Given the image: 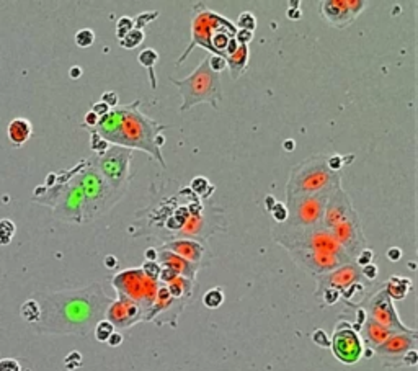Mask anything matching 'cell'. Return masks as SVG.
I'll list each match as a JSON object with an SVG mask.
<instances>
[{"label":"cell","instance_id":"1","mask_svg":"<svg viewBox=\"0 0 418 371\" xmlns=\"http://www.w3.org/2000/svg\"><path fill=\"white\" fill-rule=\"evenodd\" d=\"M31 298L39 306V319L31 326L34 332L79 337H87L93 332L113 303L100 283H92L80 290L39 291Z\"/></svg>","mask_w":418,"mask_h":371},{"label":"cell","instance_id":"2","mask_svg":"<svg viewBox=\"0 0 418 371\" xmlns=\"http://www.w3.org/2000/svg\"><path fill=\"white\" fill-rule=\"evenodd\" d=\"M139 105L141 100H134L131 105L110 110L107 115L98 118L93 131L107 142H113V146L145 150L150 157L159 161L160 166L165 167V161L160 152L164 144V136H160V131H164L165 126L141 113Z\"/></svg>","mask_w":418,"mask_h":371},{"label":"cell","instance_id":"3","mask_svg":"<svg viewBox=\"0 0 418 371\" xmlns=\"http://www.w3.org/2000/svg\"><path fill=\"white\" fill-rule=\"evenodd\" d=\"M87 164L88 166H83L82 162L80 166L69 172L72 182L77 185L83 196V223L103 216L123 196V193L116 191L104 180L92 162L87 161Z\"/></svg>","mask_w":418,"mask_h":371},{"label":"cell","instance_id":"4","mask_svg":"<svg viewBox=\"0 0 418 371\" xmlns=\"http://www.w3.org/2000/svg\"><path fill=\"white\" fill-rule=\"evenodd\" d=\"M273 237L280 245H283L288 252L291 250H314L332 253L348 263H353L350 255L343 250L332 232L320 226L312 228H284L280 226L273 231Z\"/></svg>","mask_w":418,"mask_h":371},{"label":"cell","instance_id":"5","mask_svg":"<svg viewBox=\"0 0 418 371\" xmlns=\"http://www.w3.org/2000/svg\"><path fill=\"white\" fill-rule=\"evenodd\" d=\"M173 85H177L182 95L183 103L180 107V112L185 113L199 103H207L214 110L219 108V101L222 100L221 92V77L219 74L211 71L207 64V56L201 61V64L194 69L185 79H170Z\"/></svg>","mask_w":418,"mask_h":371},{"label":"cell","instance_id":"6","mask_svg":"<svg viewBox=\"0 0 418 371\" xmlns=\"http://www.w3.org/2000/svg\"><path fill=\"white\" fill-rule=\"evenodd\" d=\"M340 172H332L325 155H314L291 170L286 185V196L314 195L340 187Z\"/></svg>","mask_w":418,"mask_h":371},{"label":"cell","instance_id":"7","mask_svg":"<svg viewBox=\"0 0 418 371\" xmlns=\"http://www.w3.org/2000/svg\"><path fill=\"white\" fill-rule=\"evenodd\" d=\"M71 177V174H69ZM33 200L53 208L56 219L64 223H83V196L72 178H58L53 187H38L34 190Z\"/></svg>","mask_w":418,"mask_h":371},{"label":"cell","instance_id":"8","mask_svg":"<svg viewBox=\"0 0 418 371\" xmlns=\"http://www.w3.org/2000/svg\"><path fill=\"white\" fill-rule=\"evenodd\" d=\"M111 285L116 290L118 298H128L134 301L144 309L145 315L154 304L159 290V281L147 278L141 269H128L116 273L111 278Z\"/></svg>","mask_w":418,"mask_h":371},{"label":"cell","instance_id":"9","mask_svg":"<svg viewBox=\"0 0 418 371\" xmlns=\"http://www.w3.org/2000/svg\"><path fill=\"white\" fill-rule=\"evenodd\" d=\"M219 31L237 33V28L231 20H227L226 17H221L216 12L204 9L203 5L194 7V17H193V23H191V41H190L188 49L178 58L177 66H180L188 56H190L191 51L194 49V46H199V47H203V49L211 51V38Z\"/></svg>","mask_w":418,"mask_h":371},{"label":"cell","instance_id":"10","mask_svg":"<svg viewBox=\"0 0 418 371\" xmlns=\"http://www.w3.org/2000/svg\"><path fill=\"white\" fill-rule=\"evenodd\" d=\"M333 190L335 188L314 195L289 196L286 204L288 219L284 223V228H312V226L322 224L325 204L329 201Z\"/></svg>","mask_w":418,"mask_h":371},{"label":"cell","instance_id":"11","mask_svg":"<svg viewBox=\"0 0 418 371\" xmlns=\"http://www.w3.org/2000/svg\"><path fill=\"white\" fill-rule=\"evenodd\" d=\"M132 161V150L120 146L108 147L107 152L95 155L92 161L96 170L103 175L111 187L120 193H124L129 182V169Z\"/></svg>","mask_w":418,"mask_h":371},{"label":"cell","instance_id":"12","mask_svg":"<svg viewBox=\"0 0 418 371\" xmlns=\"http://www.w3.org/2000/svg\"><path fill=\"white\" fill-rule=\"evenodd\" d=\"M332 352L335 358L345 365H354L363 356V340L359 334L354 331V327L346 321H341L335 326L332 340H330Z\"/></svg>","mask_w":418,"mask_h":371},{"label":"cell","instance_id":"13","mask_svg":"<svg viewBox=\"0 0 418 371\" xmlns=\"http://www.w3.org/2000/svg\"><path fill=\"white\" fill-rule=\"evenodd\" d=\"M366 315L369 319H373L378 324L384 326L389 331H392L395 334H405L412 332L415 329H408L399 317V312L394 306V301L389 298V294L382 288L374 296L368 301L366 306Z\"/></svg>","mask_w":418,"mask_h":371},{"label":"cell","instance_id":"14","mask_svg":"<svg viewBox=\"0 0 418 371\" xmlns=\"http://www.w3.org/2000/svg\"><path fill=\"white\" fill-rule=\"evenodd\" d=\"M366 7L368 2L363 0H325L320 4V13L329 25L345 28L358 18Z\"/></svg>","mask_w":418,"mask_h":371},{"label":"cell","instance_id":"15","mask_svg":"<svg viewBox=\"0 0 418 371\" xmlns=\"http://www.w3.org/2000/svg\"><path fill=\"white\" fill-rule=\"evenodd\" d=\"M330 232L337 239V242L343 247V250L350 255L351 260L361 250L366 249V237L356 211L350 218H346L345 221H341L338 226H335Z\"/></svg>","mask_w":418,"mask_h":371},{"label":"cell","instance_id":"16","mask_svg":"<svg viewBox=\"0 0 418 371\" xmlns=\"http://www.w3.org/2000/svg\"><path fill=\"white\" fill-rule=\"evenodd\" d=\"M416 340H418L416 331L405 332V334H394L384 343L376 347L374 353L379 355L384 366H392V368L402 366L403 355L410 352V350L416 348Z\"/></svg>","mask_w":418,"mask_h":371},{"label":"cell","instance_id":"17","mask_svg":"<svg viewBox=\"0 0 418 371\" xmlns=\"http://www.w3.org/2000/svg\"><path fill=\"white\" fill-rule=\"evenodd\" d=\"M317 280V290L316 294L320 296L322 291L329 290H337L340 294H343L346 290H350L351 286L358 285L363 281V275H361V269L354 263H346L338 267L337 270L329 272L325 275H319L316 277Z\"/></svg>","mask_w":418,"mask_h":371},{"label":"cell","instance_id":"18","mask_svg":"<svg viewBox=\"0 0 418 371\" xmlns=\"http://www.w3.org/2000/svg\"><path fill=\"white\" fill-rule=\"evenodd\" d=\"M291 257L292 260L302 267L304 270H307L309 273L316 275H325L329 272L337 270L338 267L346 265L348 262L341 260L332 253H325V252H314V250H291Z\"/></svg>","mask_w":418,"mask_h":371},{"label":"cell","instance_id":"19","mask_svg":"<svg viewBox=\"0 0 418 371\" xmlns=\"http://www.w3.org/2000/svg\"><path fill=\"white\" fill-rule=\"evenodd\" d=\"M145 312L144 309L134 301L128 298H118L110 304L104 314V319L113 324L115 329H128L137 324L139 321H144Z\"/></svg>","mask_w":418,"mask_h":371},{"label":"cell","instance_id":"20","mask_svg":"<svg viewBox=\"0 0 418 371\" xmlns=\"http://www.w3.org/2000/svg\"><path fill=\"white\" fill-rule=\"evenodd\" d=\"M353 213H354V208H353L350 196L346 195V191L341 188V185H340L338 188L332 191L329 201L325 204L324 216H322V226L329 231H332L341 221H345L346 218H350Z\"/></svg>","mask_w":418,"mask_h":371},{"label":"cell","instance_id":"21","mask_svg":"<svg viewBox=\"0 0 418 371\" xmlns=\"http://www.w3.org/2000/svg\"><path fill=\"white\" fill-rule=\"evenodd\" d=\"M157 263L160 267H165V269L173 270L177 275H180V277L193 280V281H194V278H196V273L199 270L198 263H191V262H188V260H185L182 257H178L177 253L169 252V250H162V249L157 250Z\"/></svg>","mask_w":418,"mask_h":371},{"label":"cell","instance_id":"22","mask_svg":"<svg viewBox=\"0 0 418 371\" xmlns=\"http://www.w3.org/2000/svg\"><path fill=\"white\" fill-rule=\"evenodd\" d=\"M162 250H169L177 253L178 257H182L185 260L191 263H201L204 255V245L198 242V240H191V239H173L170 242L164 244L160 247Z\"/></svg>","mask_w":418,"mask_h":371},{"label":"cell","instance_id":"23","mask_svg":"<svg viewBox=\"0 0 418 371\" xmlns=\"http://www.w3.org/2000/svg\"><path fill=\"white\" fill-rule=\"evenodd\" d=\"M395 332L389 331L384 326L378 324V322H374L373 319H369L366 315V319L363 322V339L366 342V347L368 348H376L379 347L381 343H384L391 335H394Z\"/></svg>","mask_w":418,"mask_h":371},{"label":"cell","instance_id":"24","mask_svg":"<svg viewBox=\"0 0 418 371\" xmlns=\"http://www.w3.org/2000/svg\"><path fill=\"white\" fill-rule=\"evenodd\" d=\"M7 134H9V139H10V142L13 144V146L20 147L31 137L33 126L26 118H15V120H12L9 123Z\"/></svg>","mask_w":418,"mask_h":371},{"label":"cell","instance_id":"25","mask_svg":"<svg viewBox=\"0 0 418 371\" xmlns=\"http://www.w3.org/2000/svg\"><path fill=\"white\" fill-rule=\"evenodd\" d=\"M248 59H250V49L248 46H240L237 47V51L231 56L226 58V63L229 67V72H231V79L237 80L243 74V71L248 66Z\"/></svg>","mask_w":418,"mask_h":371},{"label":"cell","instance_id":"26","mask_svg":"<svg viewBox=\"0 0 418 371\" xmlns=\"http://www.w3.org/2000/svg\"><path fill=\"white\" fill-rule=\"evenodd\" d=\"M384 290L389 294V298L392 301H400L408 294V291L412 290V280L410 278H403V277H391L384 285Z\"/></svg>","mask_w":418,"mask_h":371},{"label":"cell","instance_id":"27","mask_svg":"<svg viewBox=\"0 0 418 371\" xmlns=\"http://www.w3.org/2000/svg\"><path fill=\"white\" fill-rule=\"evenodd\" d=\"M137 61H139V64H141V66L147 67L149 77H150V87H152V88H157V80H155L154 66L157 64V61H159V54H157L154 49H152V47H147V49H144V51L139 52Z\"/></svg>","mask_w":418,"mask_h":371},{"label":"cell","instance_id":"28","mask_svg":"<svg viewBox=\"0 0 418 371\" xmlns=\"http://www.w3.org/2000/svg\"><path fill=\"white\" fill-rule=\"evenodd\" d=\"M20 314H22V317L28 322V324H36L38 319H39V306L38 303L34 301L33 298L26 299L25 303L20 307Z\"/></svg>","mask_w":418,"mask_h":371},{"label":"cell","instance_id":"29","mask_svg":"<svg viewBox=\"0 0 418 371\" xmlns=\"http://www.w3.org/2000/svg\"><path fill=\"white\" fill-rule=\"evenodd\" d=\"M145 38V34L142 30H136V28H132L126 36H124L123 39H120V44L124 47V49H134V47H137L139 44L142 43Z\"/></svg>","mask_w":418,"mask_h":371},{"label":"cell","instance_id":"30","mask_svg":"<svg viewBox=\"0 0 418 371\" xmlns=\"http://www.w3.org/2000/svg\"><path fill=\"white\" fill-rule=\"evenodd\" d=\"M222 303H224V293L221 288H213L204 293L203 296V304L209 309H218Z\"/></svg>","mask_w":418,"mask_h":371},{"label":"cell","instance_id":"31","mask_svg":"<svg viewBox=\"0 0 418 371\" xmlns=\"http://www.w3.org/2000/svg\"><path fill=\"white\" fill-rule=\"evenodd\" d=\"M15 231H17L15 223H13L12 219H9V218L0 219V244L2 245L10 244L12 237L15 236Z\"/></svg>","mask_w":418,"mask_h":371},{"label":"cell","instance_id":"32","mask_svg":"<svg viewBox=\"0 0 418 371\" xmlns=\"http://www.w3.org/2000/svg\"><path fill=\"white\" fill-rule=\"evenodd\" d=\"M116 329L113 327L111 322H108L107 319H101L98 324L95 326L93 329V334H95V339L98 342H107L110 339V335L113 334Z\"/></svg>","mask_w":418,"mask_h":371},{"label":"cell","instance_id":"33","mask_svg":"<svg viewBox=\"0 0 418 371\" xmlns=\"http://www.w3.org/2000/svg\"><path fill=\"white\" fill-rule=\"evenodd\" d=\"M237 30H247V31H255L256 28V18L253 13L250 12H242L239 18H237Z\"/></svg>","mask_w":418,"mask_h":371},{"label":"cell","instance_id":"34","mask_svg":"<svg viewBox=\"0 0 418 371\" xmlns=\"http://www.w3.org/2000/svg\"><path fill=\"white\" fill-rule=\"evenodd\" d=\"M93 41H95V33L92 30L83 28V30H79L77 33H75V44H77L79 47H82V49L92 46Z\"/></svg>","mask_w":418,"mask_h":371},{"label":"cell","instance_id":"35","mask_svg":"<svg viewBox=\"0 0 418 371\" xmlns=\"http://www.w3.org/2000/svg\"><path fill=\"white\" fill-rule=\"evenodd\" d=\"M132 28H134V22H132V18L121 17L116 23V36H118V39H123Z\"/></svg>","mask_w":418,"mask_h":371},{"label":"cell","instance_id":"36","mask_svg":"<svg viewBox=\"0 0 418 371\" xmlns=\"http://www.w3.org/2000/svg\"><path fill=\"white\" fill-rule=\"evenodd\" d=\"M90 133H92V142H90V147H92L93 152H96V155H100L103 152H107L108 150V142L101 139V137L96 134L93 129H88Z\"/></svg>","mask_w":418,"mask_h":371},{"label":"cell","instance_id":"37","mask_svg":"<svg viewBox=\"0 0 418 371\" xmlns=\"http://www.w3.org/2000/svg\"><path fill=\"white\" fill-rule=\"evenodd\" d=\"M190 187H191V190H193V193L201 195V196H204V191L213 190V187L209 185V182L206 180L204 177H194Z\"/></svg>","mask_w":418,"mask_h":371},{"label":"cell","instance_id":"38","mask_svg":"<svg viewBox=\"0 0 418 371\" xmlns=\"http://www.w3.org/2000/svg\"><path fill=\"white\" fill-rule=\"evenodd\" d=\"M207 64H209V67H211V71L216 72V74H221L227 67L226 58L216 56V54H209V56H207Z\"/></svg>","mask_w":418,"mask_h":371},{"label":"cell","instance_id":"39","mask_svg":"<svg viewBox=\"0 0 418 371\" xmlns=\"http://www.w3.org/2000/svg\"><path fill=\"white\" fill-rule=\"evenodd\" d=\"M159 17V12H145V13H141V15H137L136 18H132V22H134V28L136 30H142V26L149 25L152 20Z\"/></svg>","mask_w":418,"mask_h":371},{"label":"cell","instance_id":"40","mask_svg":"<svg viewBox=\"0 0 418 371\" xmlns=\"http://www.w3.org/2000/svg\"><path fill=\"white\" fill-rule=\"evenodd\" d=\"M160 269H162V267H160L157 262H147V260H145V263L142 265V272H144V275L147 278H150V280H154V281H159V275H160Z\"/></svg>","mask_w":418,"mask_h":371},{"label":"cell","instance_id":"41","mask_svg":"<svg viewBox=\"0 0 418 371\" xmlns=\"http://www.w3.org/2000/svg\"><path fill=\"white\" fill-rule=\"evenodd\" d=\"M373 258H374V253L371 249H363L356 257H354V265H358L359 269H363V267L373 263Z\"/></svg>","mask_w":418,"mask_h":371},{"label":"cell","instance_id":"42","mask_svg":"<svg viewBox=\"0 0 418 371\" xmlns=\"http://www.w3.org/2000/svg\"><path fill=\"white\" fill-rule=\"evenodd\" d=\"M353 159L354 157H346V159H343L340 155H332V157H327V166H329L332 172H340V169L346 166L348 161H353Z\"/></svg>","mask_w":418,"mask_h":371},{"label":"cell","instance_id":"43","mask_svg":"<svg viewBox=\"0 0 418 371\" xmlns=\"http://www.w3.org/2000/svg\"><path fill=\"white\" fill-rule=\"evenodd\" d=\"M271 213H273V218H275L276 223H280V224H284V223H286V219H288L286 204H283V203H275V206H273V209H271Z\"/></svg>","mask_w":418,"mask_h":371},{"label":"cell","instance_id":"44","mask_svg":"<svg viewBox=\"0 0 418 371\" xmlns=\"http://www.w3.org/2000/svg\"><path fill=\"white\" fill-rule=\"evenodd\" d=\"M64 365L67 369H75V368H79L82 365V355L79 352H71L67 356H66V360H64Z\"/></svg>","mask_w":418,"mask_h":371},{"label":"cell","instance_id":"45","mask_svg":"<svg viewBox=\"0 0 418 371\" xmlns=\"http://www.w3.org/2000/svg\"><path fill=\"white\" fill-rule=\"evenodd\" d=\"M0 371H22V366L15 358H2L0 360Z\"/></svg>","mask_w":418,"mask_h":371},{"label":"cell","instance_id":"46","mask_svg":"<svg viewBox=\"0 0 418 371\" xmlns=\"http://www.w3.org/2000/svg\"><path fill=\"white\" fill-rule=\"evenodd\" d=\"M235 41H237V44H240V46H248L250 41L253 39V33L252 31H247V30H237L235 33Z\"/></svg>","mask_w":418,"mask_h":371},{"label":"cell","instance_id":"47","mask_svg":"<svg viewBox=\"0 0 418 371\" xmlns=\"http://www.w3.org/2000/svg\"><path fill=\"white\" fill-rule=\"evenodd\" d=\"M312 340H314V343H317V345L322 347V348L330 347V340H329V337H327V334L322 331V329H317V331L314 332Z\"/></svg>","mask_w":418,"mask_h":371},{"label":"cell","instance_id":"48","mask_svg":"<svg viewBox=\"0 0 418 371\" xmlns=\"http://www.w3.org/2000/svg\"><path fill=\"white\" fill-rule=\"evenodd\" d=\"M361 275H363V278H366L369 281H374L376 278H378V275H379V269L374 263H369V265H366V267H363V269H361Z\"/></svg>","mask_w":418,"mask_h":371},{"label":"cell","instance_id":"49","mask_svg":"<svg viewBox=\"0 0 418 371\" xmlns=\"http://www.w3.org/2000/svg\"><path fill=\"white\" fill-rule=\"evenodd\" d=\"M322 294H324V299H325V303L329 304V306L335 304L337 301L340 299V296H341V294H340V293H338L337 290H332V288H329V290L322 291ZM322 294H320V296H322Z\"/></svg>","mask_w":418,"mask_h":371},{"label":"cell","instance_id":"50","mask_svg":"<svg viewBox=\"0 0 418 371\" xmlns=\"http://www.w3.org/2000/svg\"><path fill=\"white\" fill-rule=\"evenodd\" d=\"M118 93L116 92H104L103 95H101V101L104 103V105H108L111 110L113 108H116V105H118Z\"/></svg>","mask_w":418,"mask_h":371},{"label":"cell","instance_id":"51","mask_svg":"<svg viewBox=\"0 0 418 371\" xmlns=\"http://www.w3.org/2000/svg\"><path fill=\"white\" fill-rule=\"evenodd\" d=\"M418 363V353L416 350H410L402 358V366H415Z\"/></svg>","mask_w":418,"mask_h":371},{"label":"cell","instance_id":"52","mask_svg":"<svg viewBox=\"0 0 418 371\" xmlns=\"http://www.w3.org/2000/svg\"><path fill=\"white\" fill-rule=\"evenodd\" d=\"M110 110H111V108H110L108 105H104L103 101H96V103H93V105H92V110H90V112L95 113L96 116H98V118H101V116L107 115V113L110 112Z\"/></svg>","mask_w":418,"mask_h":371},{"label":"cell","instance_id":"53","mask_svg":"<svg viewBox=\"0 0 418 371\" xmlns=\"http://www.w3.org/2000/svg\"><path fill=\"white\" fill-rule=\"evenodd\" d=\"M96 123H98V116H96L95 113L92 112H88L85 115V121H83V128H87V129H93L96 126Z\"/></svg>","mask_w":418,"mask_h":371},{"label":"cell","instance_id":"54","mask_svg":"<svg viewBox=\"0 0 418 371\" xmlns=\"http://www.w3.org/2000/svg\"><path fill=\"white\" fill-rule=\"evenodd\" d=\"M107 343H108L110 347H120L121 343H123V334L115 331L113 334L110 335V339L107 340Z\"/></svg>","mask_w":418,"mask_h":371},{"label":"cell","instance_id":"55","mask_svg":"<svg viewBox=\"0 0 418 371\" xmlns=\"http://www.w3.org/2000/svg\"><path fill=\"white\" fill-rule=\"evenodd\" d=\"M387 258L391 260V262H399L400 257H402V250L399 249V247H392V249H389L387 250Z\"/></svg>","mask_w":418,"mask_h":371},{"label":"cell","instance_id":"56","mask_svg":"<svg viewBox=\"0 0 418 371\" xmlns=\"http://www.w3.org/2000/svg\"><path fill=\"white\" fill-rule=\"evenodd\" d=\"M237 47H239V44H237L235 38H232L231 41H229L227 47H226V58H227V56H231V54H234V52L237 51Z\"/></svg>","mask_w":418,"mask_h":371},{"label":"cell","instance_id":"57","mask_svg":"<svg viewBox=\"0 0 418 371\" xmlns=\"http://www.w3.org/2000/svg\"><path fill=\"white\" fill-rule=\"evenodd\" d=\"M104 267H107V269H116V267H118V260L113 255L104 257Z\"/></svg>","mask_w":418,"mask_h":371},{"label":"cell","instance_id":"58","mask_svg":"<svg viewBox=\"0 0 418 371\" xmlns=\"http://www.w3.org/2000/svg\"><path fill=\"white\" fill-rule=\"evenodd\" d=\"M145 258H147V262H157V249L145 250Z\"/></svg>","mask_w":418,"mask_h":371},{"label":"cell","instance_id":"59","mask_svg":"<svg viewBox=\"0 0 418 371\" xmlns=\"http://www.w3.org/2000/svg\"><path fill=\"white\" fill-rule=\"evenodd\" d=\"M69 74H71V79H79L82 75V69L79 66H74L71 71H69Z\"/></svg>","mask_w":418,"mask_h":371},{"label":"cell","instance_id":"60","mask_svg":"<svg viewBox=\"0 0 418 371\" xmlns=\"http://www.w3.org/2000/svg\"><path fill=\"white\" fill-rule=\"evenodd\" d=\"M283 147H284V149H288V150H292V149H294V141H292V139L286 141V142L283 144Z\"/></svg>","mask_w":418,"mask_h":371}]
</instances>
